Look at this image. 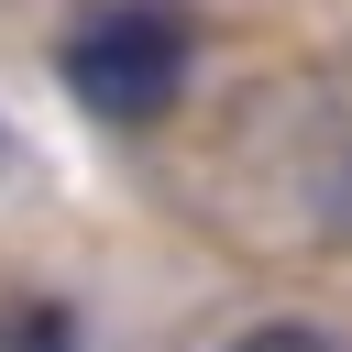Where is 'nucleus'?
Listing matches in <instances>:
<instances>
[{"instance_id": "obj_1", "label": "nucleus", "mask_w": 352, "mask_h": 352, "mask_svg": "<svg viewBox=\"0 0 352 352\" xmlns=\"http://www.w3.org/2000/svg\"><path fill=\"white\" fill-rule=\"evenodd\" d=\"M187 55H198V33H187V11L176 0H110V11H88L77 33H66V99L88 110V121H110V132H143V121H165L176 99H187Z\"/></svg>"}, {"instance_id": "obj_2", "label": "nucleus", "mask_w": 352, "mask_h": 352, "mask_svg": "<svg viewBox=\"0 0 352 352\" xmlns=\"http://www.w3.org/2000/svg\"><path fill=\"white\" fill-rule=\"evenodd\" d=\"M231 352H352L341 330H319V319H264V330H242Z\"/></svg>"}]
</instances>
